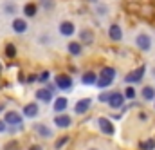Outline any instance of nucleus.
Wrapping results in <instances>:
<instances>
[{
    "label": "nucleus",
    "instance_id": "obj_1",
    "mask_svg": "<svg viewBox=\"0 0 155 150\" xmlns=\"http://www.w3.org/2000/svg\"><path fill=\"white\" fill-rule=\"evenodd\" d=\"M143 74H144V67H139L137 71L128 73L126 78H124V81H126V83H137V81H141V80H143Z\"/></svg>",
    "mask_w": 155,
    "mask_h": 150
},
{
    "label": "nucleus",
    "instance_id": "obj_2",
    "mask_svg": "<svg viewBox=\"0 0 155 150\" xmlns=\"http://www.w3.org/2000/svg\"><path fill=\"white\" fill-rule=\"evenodd\" d=\"M56 85H58L60 89L67 90V89H71V87H72V78H71L69 74H60V76H56Z\"/></svg>",
    "mask_w": 155,
    "mask_h": 150
},
{
    "label": "nucleus",
    "instance_id": "obj_3",
    "mask_svg": "<svg viewBox=\"0 0 155 150\" xmlns=\"http://www.w3.org/2000/svg\"><path fill=\"white\" fill-rule=\"evenodd\" d=\"M124 94H121V92H112L110 94V100H108V103H110V107H114V109H119V107H123V103H124Z\"/></svg>",
    "mask_w": 155,
    "mask_h": 150
},
{
    "label": "nucleus",
    "instance_id": "obj_4",
    "mask_svg": "<svg viewBox=\"0 0 155 150\" xmlns=\"http://www.w3.org/2000/svg\"><path fill=\"white\" fill-rule=\"evenodd\" d=\"M54 123L60 127V128H67V127H71V123H72V119H71V116H67V114H58L56 118H54Z\"/></svg>",
    "mask_w": 155,
    "mask_h": 150
},
{
    "label": "nucleus",
    "instance_id": "obj_5",
    "mask_svg": "<svg viewBox=\"0 0 155 150\" xmlns=\"http://www.w3.org/2000/svg\"><path fill=\"white\" fill-rule=\"evenodd\" d=\"M90 105H92V100H90V98L79 100V101L76 103V107H74V111H76V114H85L88 109H90Z\"/></svg>",
    "mask_w": 155,
    "mask_h": 150
},
{
    "label": "nucleus",
    "instance_id": "obj_6",
    "mask_svg": "<svg viewBox=\"0 0 155 150\" xmlns=\"http://www.w3.org/2000/svg\"><path fill=\"white\" fill-rule=\"evenodd\" d=\"M97 123H99V128L105 132V134H114V125H112V121L110 119H107V118H99L97 119Z\"/></svg>",
    "mask_w": 155,
    "mask_h": 150
},
{
    "label": "nucleus",
    "instance_id": "obj_7",
    "mask_svg": "<svg viewBox=\"0 0 155 150\" xmlns=\"http://www.w3.org/2000/svg\"><path fill=\"white\" fill-rule=\"evenodd\" d=\"M137 47H139L141 51H150V47H152V40H150V36L139 35V36H137Z\"/></svg>",
    "mask_w": 155,
    "mask_h": 150
},
{
    "label": "nucleus",
    "instance_id": "obj_8",
    "mask_svg": "<svg viewBox=\"0 0 155 150\" xmlns=\"http://www.w3.org/2000/svg\"><path fill=\"white\" fill-rule=\"evenodd\" d=\"M108 35H110V38H112V40L119 42V40L123 38V29H121V26L112 24V26H110V29H108Z\"/></svg>",
    "mask_w": 155,
    "mask_h": 150
},
{
    "label": "nucleus",
    "instance_id": "obj_9",
    "mask_svg": "<svg viewBox=\"0 0 155 150\" xmlns=\"http://www.w3.org/2000/svg\"><path fill=\"white\" fill-rule=\"evenodd\" d=\"M36 98L41 100V101H45V103H49L51 100H52V90L47 87V89H40L38 92H36Z\"/></svg>",
    "mask_w": 155,
    "mask_h": 150
},
{
    "label": "nucleus",
    "instance_id": "obj_10",
    "mask_svg": "<svg viewBox=\"0 0 155 150\" xmlns=\"http://www.w3.org/2000/svg\"><path fill=\"white\" fill-rule=\"evenodd\" d=\"M60 33L65 35V36L74 35V24H72V22H61V24H60Z\"/></svg>",
    "mask_w": 155,
    "mask_h": 150
},
{
    "label": "nucleus",
    "instance_id": "obj_11",
    "mask_svg": "<svg viewBox=\"0 0 155 150\" xmlns=\"http://www.w3.org/2000/svg\"><path fill=\"white\" fill-rule=\"evenodd\" d=\"M5 123L7 125H22V118L18 112H7L5 114Z\"/></svg>",
    "mask_w": 155,
    "mask_h": 150
},
{
    "label": "nucleus",
    "instance_id": "obj_12",
    "mask_svg": "<svg viewBox=\"0 0 155 150\" xmlns=\"http://www.w3.org/2000/svg\"><path fill=\"white\" fill-rule=\"evenodd\" d=\"M81 81H83L85 85H96V83H97V76H96V73L88 71V73H85V74L81 76Z\"/></svg>",
    "mask_w": 155,
    "mask_h": 150
},
{
    "label": "nucleus",
    "instance_id": "obj_13",
    "mask_svg": "<svg viewBox=\"0 0 155 150\" xmlns=\"http://www.w3.org/2000/svg\"><path fill=\"white\" fill-rule=\"evenodd\" d=\"M24 114H25L27 118H35V116L38 114V105H36V103H29V105H25V107H24Z\"/></svg>",
    "mask_w": 155,
    "mask_h": 150
},
{
    "label": "nucleus",
    "instance_id": "obj_14",
    "mask_svg": "<svg viewBox=\"0 0 155 150\" xmlns=\"http://www.w3.org/2000/svg\"><path fill=\"white\" fill-rule=\"evenodd\" d=\"M13 29H15L16 33H24V31L27 29V22H25V20H20V18H16V20L13 22Z\"/></svg>",
    "mask_w": 155,
    "mask_h": 150
},
{
    "label": "nucleus",
    "instance_id": "obj_15",
    "mask_svg": "<svg viewBox=\"0 0 155 150\" xmlns=\"http://www.w3.org/2000/svg\"><path fill=\"white\" fill-rule=\"evenodd\" d=\"M35 130L38 132L40 136H43V138H51V136H52V132H51V130H49V128H47L43 123H38V125H35Z\"/></svg>",
    "mask_w": 155,
    "mask_h": 150
},
{
    "label": "nucleus",
    "instance_id": "obj_16",
    "mask_svg": "<svg viewBox=\"0 0 155 150\" xmlns=\"http://www.w3.org/2000/svg\"><path fill=\"white\" fill-rule=\"evenodd\" d=\"M65 109H67V98H58L54 101V111L56 112H63Z\"/></svg>",
    "mask_w": 155,
    "mask_h": 150
},
{
    "label": "nucleus",
    "instance_id": "obj_17",
    "mask_svg": "<svg viewBox=\"0 0 155 150\" xmlns=\"http://www.w3.org/2000/svg\"><path fill=\"white\" fill-rule=\"evenodd\" d=\"M69 53L74 54V56L81 54V43H78V42H71V43H69Z\"/></svg>",
    "mask_w": 155,
    "mask_h": 150
},
{
    "label": "nucleus",
    "instance_id": "obj_18",
    "mask_svg": "<svg viewBox=\"0 0 155 150\" xmlns=\"http://www.w3.org/2000/svg\"><path fill=\"white\" fill-rule=\"evenodd\" d=\"M114 76H116V71L112 69V67H105L103 71H101V78H105V80H114Z\"/></svg>",
    "mask_w": 155,
    "mask_h": 150
},
{
    "label": "nucleus",
    "instance_id": "obj_19",
    "mask_svg": "<svg viewBox=\"0 0 155 150\" xmlns=\"http://www.w3.org/2000/svg\"><path fill=\"white\" fill-rule=\"evenodd\" d=\"M143 98H144V100H153L155 98V89L153 87H144V89H143Z\"/></svg>",
    "mask_w": 155,
    "mask_h": 150
},
{
    "label": "nucleus",
    "instance_id": "obj_20",
    "mask_svg": "<svg viewBox=\"0 0 155 150\" xmlns=\"http://www.w3.org/2000/svg\"><path fill=\"white\" fill-rule=\"evenodd\" d=\"M36 11H38V7H36L35 4H27V5L24 7V13H25L27 16H35V15H36Z\"/></svg>",
    "mask_w": 155,
    "mask_h": 150
},
{
    "label": "nucleus",
    "instance_id": "obj_21",
    "mask_svg": "<svg viewBox=\"0 0 155 150\" xmlns=\"http://www.w3.org/2000/svg\"><path fill=\"white\" fill-rule=\"evenodd\" d=\"M79 36H81V40H83L85 43H92V31H88V29H83V31L79 33Z\"/></svg>",
    "mask_w": 155,
    "mask_h": 150
},
{
    "label": "nucleus",
    "instance_id": "obj_22",
    "mask_svg": "<svg viewBox=\"0 0 155 150\" xmlns=\"http://www.w3.org/2000/svg\"><path fill=\"white\" fill-rule=\"evenodd\" d=\"M5 56H9V58H15L16 56V47L13 43H7L5 45Z\"/></svg>",
    "mask_w": 155,
    "mask_h": 150
},
{
    "label": "nucleus",
    "instance_id": "obj_23",
    "mask_svg": "<svg viewBox=\"0 0 155 150\" xmlns=\"http://www.w3.org/2000/svg\"><path fill=\"white\" fill-rule=\"evenodd\" d=\"M141 148H143V150L155 148V139H150V141H146V143H141Z\"/></svg>",
    "mask_w": 155,
    "mask_h": 150
},
{
    "label": "nucleus",
    "instance_id": "obj_24",
    "mask_svg": "<svg viewBox=\"0 0 155 150\" xmlns=\"http://www.w3.org/2000/svg\"><path fill=\"white\" fill-rule=\"evenodd\" d=\"M96 85H97V87H101V89H105V87H108V85H112V81H110V80H105V78H99Z\"/></svg>",
    "mask_w": 155,
    "mask_h": 150
},
{
    "label": "nucleus",
    "instance_id": "obj_25",
    "mask_svg": "<svg viewBox=\"0 0 155 150\" xmlns=\"http://www.w3.org/2000/svg\"><path fill=\"white\" fill-rule=\"evenodd\" d=\"M124 96H126V98H130V100H132V98H135V89H134V87H128V89L124 90Z\"/></svg>",
    "mask_w": 155,
    "mask_h": 150
},
{
    "label": "nucleus",
    "instance_id": "obj_26",
    "mask_svg": "<svg viewBox=\"0 0 155 150\" xmlns=\"http://www.w3.org/2000/svg\"><path fill=\"white\" fill-rule=\"evenodd\" d=\"M41 5L49 11V9H52V7H54V0H41Z\"/></svg>",
    "mask_w": 155,
    "mask_h": 150
},
{
    "label": "nucleus",
    "instance_id": "obj_27",
    "mask_svg": "<svg viewBox=\"0 0 155 150\" xmlns=\"http://www.w3.org/2000/svg\"><path fill=\"white\" fill-rule=\"evenodd\" d=\"M67 141H69V138H61L60 141H56V145H54V147H56V148H61V147H63Z\"/></svg>",
    "mask_w": 155,
    "mask_h": 150
},
{
    "label": "nucleus",
    "instance_id": "obj_28",
    "mask_svg": "<svg viewBox=\"0 0 155 150\" xmlns=\"http://www.w3.org/2000/svg\"><path fill=\"white\" fill-rule=\"evenodd\" d=\"M47 80H49V71H43V73L40 74V81H41V83H45Z\"/></svg>",
    "mask_w": 155,
    "mask_h": 150
},
{
    "label": "nucleus",
    "instance_id": "obj_29",
    "mask_svg": "<svg viewBox=\"0 0 155 150\" xmlns=\"http://www.w3.org/2000/svg\"><path fill=\"white\" fill-rule=\"evenodd\" d=\"M35 81H40V76H36V74H31L29 78H27V83H35Z\"/></svg>",
    "mask_w": 155,
    "mask_h": 150
},
{
    "label": "nucleus",
    "instance_id": "obj_30",
    "mask_svg": "<svg viewBox=\"0 0 155 150\" xmlns=\"http://www.w3.org/2000/svg\"><path fill=\"white\" fill-rule=\"evenodd\" d=\"M5 11H7V13H15V5H13V4H7V5H5Z\"/></svg>",
    "mask_w": 155,
    "mask_h": 150
},
{
    "label": "nucleus",
    "instance_id": "obj_31",
    "mask_svg": "<svg viewBox=\"0 0 155 150\" xmlns=\"http://www.w3.org/2000/svg\"><path fill=\"white\" fill-rule=\"evenodd\" d=\"M16 145H18L16 141H11V143H9V145L5 147V150H13V148H15V147H16Z\"/></svg>",
    "mask_w": 155,
    "mask_h": 150
},
{
    "label": "nucleus",
    "instance_id": "obj_32",
    "mask_svg": "<svg viewBox=\"0 0 155 150\" xmlns=\"http://www.w3.org/2000/svg\"><path fill=\"white\" fill-rule=\"evenodd\" d=\"M5 130V123L4 121H0V132H4Z\"/></svg>",
    "mask_w": 155,
    "mask_h": 150
},
{
    "label": "nucleus",
    "instance_id": "obj_33",
    "mask_svg": "<svg viewBox=\"0 0 155 150\" xmlns=\"http://www.w3.org/2000/svg\"><path fill=\"white\" fill-rule=\"evenodd\" d=\"M29 150H41V147H40V145H33Z\"/></svg>",
    "mask_w": 155,
    "mask_h": 150
},
{
    "label": "nucleus",
    "instance_id": "obj_34",
    "mask_svg": "<svg viewBox=\"0 0 155 150\" xmlns=\"http://www.w3.org/2000/svg\"><path fill=\"white\" fill-rule=\"evenodd\" d=\"M2 109H4V105H0V111H2Z\"/></svg>",
    "mask_w": 155,
    "mask_h": 150
},
{
    "label": "nucleus",
    "instance_id": "obj_35",
    "mask_svg": "<svg viewBox=\"0 0 155 150\" xmlns=\"http://www.w3.org/2000/svg\"><path fill=\"white\" fill-rule=\"evenodd\" d=\"M90 2H96V0H90Z\"/></svg>",
    "mask_w": 155,
    "mask_h": 150
},
{
    "label": "nucleus",
    "instance_id": "obj_36",
    "mask_svg": "<svg viewBox=\"0 0 155 150\" xmlns=\"http://www.w3.org/2000/svg\"><path fill=\"white\" fill-rule=\"evenodd\" d=\"M0 71H2V65H0Z\"/></svg>",
    "mask_w": 155,
    "mask_h": 150
}]
</instances>
